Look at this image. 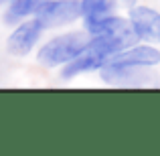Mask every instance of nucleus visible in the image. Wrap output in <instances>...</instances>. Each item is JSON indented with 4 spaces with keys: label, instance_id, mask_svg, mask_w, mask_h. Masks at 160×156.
<instances>
[{
    "label": "nucleus",
    "instance_id": "obj_1",
    "mask_svg": "<svg viewBox=\"0 0 160 156\" xmlns=\"http://www.w3.org/2000/svg\"><path fill=\"white\" fill-rule=\"evenodd\" d=\"M87 41L89 39L85 37V33H65L61 37L51 39L47 45H43L39 55H37V59L45 67L65 65L67 61L75 59L87 47Z\"/></svg>",
    "mask_w": 160,
    "mask_h": 156
},
{
    "label": "nucleus",
    "instance_id": "obj_2",
    "mask_svg": "<svg viewBox=\"0 0 160 156\" xmlns=\"http://www.w3.org/2000/svg\"><path fill=\"white\" fill-rule=\"evenodd\" d=\"M32 14L43 24V28H55L79 18L81 2L79 0H43Z\"/></svg>",
    "mask_w": 160,
    "mask_h": 156
},
{
    "label": "nucleus",
    "instance_id": "obj_3",
    "mask_svg": "<svg viewBox=\"0 0 160 156\" xmlns=\"http://www.w3.org/2000/svg\"><path fill=\"white\" fill-rule=\"evenodd\" d=\"M130 24L138 39L160 43V12L150 6H136L130 8Z\"/></svg>",
    "mask_w": 160,
    "mask_h": 156
},
{
    "label": "nucleus",
    "instance_id": "obj_4",
    "mask_svg": "<svg viewBox=\"0 0 160 156\" xmlns=\"http://www.w3.org/2000/svg\"><path fill=\"white\" fill-rule=\"evenodd\" d=\"M41 33H43V24L37 18H31L27 23L18 24L14 31L10 33L6 41V49L10 55L16 57H24V55L31 53V49L35 47V43L41 39Z\"/></svg>",
    "mask_w": 160,
    "mask_h": 156
},
{
    "label": "nucleus",
    "instance_id": "obj_5",
    "mask_svg": "<svg viewBox=\"0 0 160 156\" xmlns=\"http://www.w3.org/2000/svg\"><path fill=\"white\" fill-rule=\"evenodd\" d=\"M108 63L118 67H152L160 63V51L150 45H138V47L132 49H122L120 53L112 55L108 59Z\"/></svg>",
    "mask_w": 160,
    "mask_h": 156
},
{
    "label": "nucleus",
    "instance_id": "obj_6",
    "mask_svg": "<svg viewBox=\"0 0 160 156\" xmlns=\"http://www.w3.org/2000/svg\"><path fill=\"white\" fill-rule=\"evenodd\" d=\"M106 63H108L106 57L89 51V49H83L75 59H71V61H67L65 65H63V77L71 79V77H75V75H79V73H85V71L102 69Z\"/></svg>",
    "mask_w": 160,
    "mask_h": 156
},
{
    "label": "nucleus",
    "instance_id": "obj_7",
    "mask_svg": "<svg viewBox=\"0 0 160 156\" xmlns=\"http://www.w3.org/2000/svg\"><path fill=\"white\" fill-rule=\"evenodd\" d=\"M41 2L43 0H10V6H8V12L4 14V20L8 24H14L16 20L32 14Z\"/></svg>",
    "mask_w": 160,
    "mask_h": 156
},
{
    "label": "nucleus",
    "instance_id": "obj_8",
    "mask_svg": "<svg viewBox=\"0 0 160 156\" xmlns=\"http://www.w3.org/2000/svg\"><path fill=\"white\" fill-rule=\"evenodd\" d=\"M109 0H81V16H89L93 12L102 10Z\"/></svg>",
    "mask_w": 160,
    "mask_h": 156
},
{
    "label": "nucleus",
    "instance_id": "obj_9",
    "mask_svg": "<svg viewBox=\"0 0 160 156\" xmlns=\"http://www.w3.org/2000/svg\"><path fill=\"white\" fill-rule=\"evenodd\" d=\"M120 2L124 4V6H130V8H132L134 4H136V0H120Z\"/></svg>",
    "mask_w": 160,
    "mask_h": 156
},
{
    "label": "nucleus",
    "instance_id": "obj_10",
    "mask_svg": "<svg viewBox=\"0 0 160 156\" xmlns=\"http://www.w3.org/2000/svg\"><path fill=\"white\" fill-rule=\"evenodd\" d=\"M2 2H4V0H0V4H2Z\"/></svg>",
    "mask_w": 160,
    "mask_h": 156
}]
</instances>
